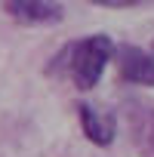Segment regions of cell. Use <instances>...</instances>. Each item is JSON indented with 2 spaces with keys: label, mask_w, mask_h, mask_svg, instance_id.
<instances>
[{
  "label": "cell",
  "mask_w": 154,
  "mask_h": 157,
  "mask_svg": "<svg viewBox=\"0 0 154 157\" xmlns=\"http://www.w3.org/2000/svg\"><path fill=\"white\" fill-rule=\"evenodd\" d=\"M62 56L68 59L65 71L71 74L74 86L80 93H90L102 80V71H105V65L114 56V43H111L108 34H90V37H80L77 43L65 46Z\"/></svg>",
  "instance_id": "obj_1"
},
{
  "label": "cell",
  "mask_w": 154,
  "mask_h": 157,
  "mask_svg": "<svg viewBox=\"0 0 154 157\" xmlns=\"http://www.w3.org/2000/svg\"><path fill=\"white\" fill-rule=\"evenodd\" d=\"M114 59H117V74L123 83L154 86V52H145L133 43H120L114 46Z\"/></svg>",
  "instance_id": "obj_2"
},
{
  "label": "cell",
  "mask_w": 154,
  "mask_h": 157,
  "mask_svg": "<svg viewBox=\"0 0 154 157\" xmlns=\"http://www.w3.org/2000/svg\"><path fill=\"white\" fill-rule=\"evenodd\" d=\"M3 13L22 25H59L65 19L59 0H3Z\"/></svg>",
  "instance_id": "obj_3"
},
{
  "label": "cell",
  "mask_w": 154,
  "mask_h": 157,
  "mask_svg": "<svg viewBox=\"0 0 154 157\" xmlns=\"http://www.w3.org/2000/svg\"><path fill=\"white\" fill-rule=\"evenodd\" d=\"M77 114H80V126H83V136L99 145V148H108L117 136V114L102 108V105H93V102H77Z\"/></svg>",
  "instance_id": "obj_4"
},
{
  "label": "cell",
  "mask_w": 154,
  "mask_h": 157,
  "mask_svg": "<svg viewBox=\"0 0 154 157\" xmlns=\"http://www.w3.org/2000/svg\"><path fill=\"white\" fill-rule=\"evenodd\" d=\"M90 3H96V6H108V10H126V6L142 3V0H90Z\"/></svg>",
  "instance_id": "obj_5"
},
{
  "label": "cell",
  "mask_w": 154,
  "mask_h": 157,
  "mask_svg": "<svg viewBox=\"0 0 154 157\" xmlns=\"http://www.w3.org/2000/svg\"><path fill=\"white\" fill-rule=\"evenodd\" d=\"M151 52H154V43H151Z\"/></svg>",
  "instance_id": "obj_6"
}]
</instances>
